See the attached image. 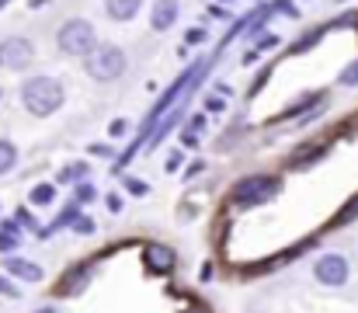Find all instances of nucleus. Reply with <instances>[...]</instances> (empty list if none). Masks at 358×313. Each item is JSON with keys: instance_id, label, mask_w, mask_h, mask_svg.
Wrapping results in <instances>:
<instances>
[{"instance_id": "1", "label": "nucleus", "mask_w": 358, "mask_h": 313, "mask_svg": "<svg viewBox=\"0 0 358 313\" xmlns=\"http://www.w3.org/2000/svg\"><path fill=\"white\" fill-rule=\"evenodd\" d=\"M21 102H24V108H28L31 115L45 118V115H52V111L63 104V88H59V81H52V77H31V81L21 88Z\"/></svg>"}, {"instance_id": "2", "label": "nucleus", "mask_w": 358, "mask_h": 313, "mask_svg": "<svg viewBox=\"0 0 358 313\" xmlns=\"http://www.w3.org/2000/svg\"><path fill=\"white\" fill-rule=\"evenodd\" d=\"M125 70V53L119 46H94L87 53V74L94 81H115Z\"/></svg>"}, {"instance_id": "3", "label": "nucleus", "mask_w": 358, "mask_h": 313, "mask_svg": "<svg viewBox=\"0 0 358 313\" xmlns=\"http://www.w3.org/2000/svg\"><path fill=\"white\" fill-rule=\"evenodd\" d=\"M94 46H98V39H94V28H91L87 21L73 18V21H66V25L59 28V49H63V53H70V56H87Z\"/></svg>"}, {"instance_id": "4", "label": "nucleus", "mask_w": 358, "mask_h": 313, "mask_svg": "<svg viewBox=\"0 0 358 313\" xmlns=\"http://www.w3.org/2000/svg\"><path fill=\"white\" fill-rule=\"evenodd\" d=\"M278 178H264V174H254V178H243L237 188H234V199L237 206H261L268 202L271 195H278Z\"/></svg>"}, {"instance_id": "5", "label": "nucleus", "mask_w": 358, "mask_h": 313, "mask_svg": "<svg viewBox=\"0 0 358 313\" xmlns=\"http://www.w3.org/2000/svg\"><path fill=\"white\" fill-rule=\"evenodd\" d=\"M31 42L28 39H3L0 42V67L3 70H24L31 63Z\"/></svg>"}, {"instance_id": "6", "label": "nucleus", "mask_w": 358, "mask_h": 313, "mask_svg": "<svg viewBox=\"0 0 358 313\" xmlns=\"http://www.w3.org/2000/svg\"><path fill=\"white\" fill-rule=\"evenodd\" d=\"M313 275H317L324 286H345V279H348V261H345L341 254H324V258L317 261Z\"/></svg>"}, {"instance_id": "7", "label": "nucleus", "mask_w": 358, "mask_h": 313, "mask_svg": "<svg viewBox=\"0 0 358 313\" xmlns=\"http://www.w3.org/2000/svg\"><path fill=\"white\" fill-rule=\"evenodd\" d=\"M146 265H150L153 272L167 275V272L178 265V258H174V251H171V247H164V244H150V247H146Z\"/></svg>"}, {"instance_id": "8", "label": "nucleus", "mask_w": 358, "mask_h": 313, "mask_svg": "<svg viewBox=\"0 0 358 313\" xmlns=\"http://www.w3.org/2000/svg\"><path fill=\"white\" fill-rule=\"evenodd\" d=\"M174 18H178V0H157L150 25H153L157 32H167V28L174 25Z\"/></svg>"}, {"instance_id": "9", "label": "nucleus", "mask_w": 358, "mask_h": 313, "mask_svg": "<svg viewBox=\"0 0 358 313\" xmlns=\"http://www.w3.org/2000/svg\"><path fill=\"white\" fill-rule=\"evenodd\" d=\"M3 268H7L10 275L24 279V282H38V279H42V268L31 265V261H24V258H3Z\"/></svg>"}, {"instance_id": "10", "label": "nucleus", "mask_w": 358, "mask_h": 313, "mask_svg": "<svg viewBox=\"0 0 358 313\" xmlns=\"http://www.w3.org/2000/svg\"><path fill=\"white\" fill-rule=\"evenodd\" d=\"M139 4H143V0H108V14H112L115 21H129V18L139 11Z\"/></svg>"}, {"instance_id": "11", "label": "nucleus", "mask_w": 358, "mask_h": 313, "mask_svg": "<svg viewBox=\"0 0 358 313\" xmlns=\"http://www.w3.org/2000/svg\"><path fill=\"white\" fill-rule=\"evenodd\" d=\"M14 160H17V150H14V143L0 139V174H7V171L14 167Z\"/></svg>"}, {"instance_id": "12", "label": "nucleus", "mask_w": 358, "mask_h": 313, "mask_svg": "<svg viewBox=\"0 0 358 313\" xmlns=\"http://www.w3.org/2000/svg\"><path fill=\"white\" fill-rule=\"evenodd\" d=\"M56 199V188L52 185H38V188H31V202L35 206H49Z\"/></svg>"}, {"instance_id": "13", "label": "nucleus", "mask_w": 358, "mask_h": 313, "mask_svg": "<svg viewBox=\"0 0 358 313\" xmlns=\"http://www.w3.org/2000/svg\"><path fill=\"white\" fill-rule=\"evenodd\" d=\"M348 219H358V199H352L348 206L334 216V226H341V223H348Z\"/></svg>"}, {"instance_id": "14", "label": "nucleus", "mask_w": 358, "mask_h": 313, "mask_svg": "<svg viewBox=\"0 0 358 313\" xmlns=\"http://www.w3.org/2000/svg\"><path fill=\"white\" fill-rule=\"evenodd\" d=\"M3 230H7V233H0V251H10V247L17 244V230H14L10 223H7Z\"/></svg>"}, {"instance_id": "15", "label": "nucleus", "mask_w": 358, "mask_h": 313, "mask_svg": "<svg viewBox=\"0 0 358 313\" xmlns=\"http://www.w3.org/2000/svg\"><path fill=\"white\" fill-rule=\"evenodd\" d=\"M341 84H345V88H355L358 84V63H352V67L341 74Z\"/></svg>"}, {"instance_id": "16", "label": "nucleus", "mask_w": 358, "mask_h": 313, "mask_svg": "<svg viewBox=\"0 0 358 313\" xmlns=\"http://www.w3.org/2000/svg\"><path fill=\"white\" fill-rule=\"evenodd\" d=\"M73 230L77 233H94V223L91 219H73Z\"/></svg>"}, {"instance_id": "17", "label": "nucleus", "mask_w": 358, "mask_h": 313, "mask_svg": "<svg viewBox=\"0 0 358 313\" xmlns=\"http://www.w3.org/2000/svg\"><path fill=\"white\" fill-rule=\"evenodd\" d=\"M202 39H206V32H199V28H195V32H188V42H202Z\"/></svg>"}, {"instance_id": "18", "label": "nucleus", "mask_w": 358, "mask_h": 313, "mask_svg": "<svg viewBox=\"0 0 358 313\" xmlns=\"http://www.w3.org/2000/svg\"><path fill=\"white\" fill-rule=\"evenodd\" d=\"M108 209H112V212H119V209H122V202H119V195H108Z\"/></svg>"}, {"instance_id": "19", "label": "nucleus", "mask_w": 358, "mask_h": 313, "mask_svg": "<svg viewBox=\"0 0 358 313\" xmlns=\"http://www.w3.org/2000/svg\"><path fill=\"white\" fill-rule=\"evenodd\" d=\"M125 132V122H112V136H122Z\"/></svg>"}, {"instance_id": "20", "label": "nucleus", "mask_w": 358, "mask_h": 313, "mask_svg": "<svg viewBox=\"0 0 358 313\" xmlns=\"http://www.w3.org/2000/svg\"><path fill=\"white\" fill-rule=\"evenodd\" d=\"M185 313H213V310H206L202 303H195V307H188V310H185Z\"/></svg>"}, {"instance_id": "21", "label": "nucleus", "mask_w": 358, "mask_h": 313, "mask_svg": "<svg viewBox=\"0 0 358 313\" xmlns=\"http://www.w3.org/2000/svg\"><path fill=\"white\" fill-rule=\"evenodd\" d=\"M0 293H14V289H10V286H7V282L0 279Z\"/></svg>"}, {"instance_id": "22", "label": "nucleus", "mask_w": 358, "mask_h": 313, "mask_svg": "<svg viewBox=\"0 0 358 313\" xmlns=\"http://www.w3.org/2000/svg\"><path fill=\"white\" fill-rule=\"evenodd\" d=\"M38 313H56V310H38Z\"/></svg>"}, {"instance_id": "23", "label": "nucleus", "mask_w": 358, "mask_h": 313, "mask_svg": "<svg viewBox=\"0 0 358 313\" xmlns=\"http://www.w3.org/2000/svg\"><path fill=\"white\" fill-rule=\"evenodd\" d=\"M3 4H7V0H0V7H3Z\"/></svg>"}, {"instance_id": "24", "label": "nucleus", "mask_w": 358, "mask_h": 313, "mask_svg": "<svg viewBox=\"0 0 358 313\" xmlns=\"http://www.w3.org/2000/svg\"><path fill=\"white\" fill-rule=\"evenodd\" d=\"M355 21H358V18H355Z\"/></svg>"}]
</instances>
